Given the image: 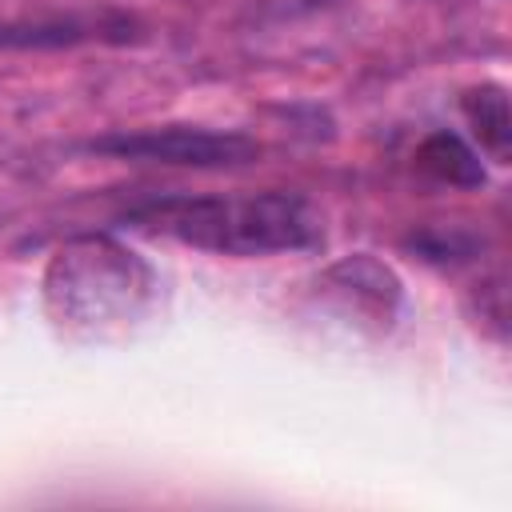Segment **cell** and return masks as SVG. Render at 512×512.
Masks as SVG:
<instances>
[{
    "label": "cell",
    "mask_w": 512,
    "mask_h": 512,
    "mask_svg": "<svg viewBox=\"0 0 512 512\" xmlns=\"http://www.w3.org/2000/svg\"><path fill=\"white\" fill-rule=\"evenodd\" d=\"M156 300L152 268L112 236H72L44 268V304L72 340H116Z\"/></svg>",
    "instance_id": "cell-1"
},
{
    "label": "cell",
    "mask_w": 512,
    "mask_h": 512,
    "mask_svg": "<svg viewBox=\"0 0 512 512\" xmlns=\"http://www.w3.org/2000/svg\"><path fill=\"white\" fill-rule=\"evenodd\" d=\"M116 152H148L160 160H180V164H216L228 160L232 152H248L244 140L232 136H208V132H164V136H136V140H120V144H104Z\"/></svg>",
    "instance_id": "cell-3"
},
{
    "label": "cell",
    "mask_w": 512,
    "mask_h": 512,
    "mask_svg": "<svg viewBox=\"0 0 512 512\" xmlns=\"http://www.w3.org/2000/svg\"><path fill=\"white\" fill-rule=\"evenodd\" d=\"M148 232H164L192 248L232 252V256H264L308 248L320 236L316 212L288 192L260 196H168L144 204L136 216Z\"/></svg>",
    "instance_id": "cell-2"
},
{
    "label": "cell",
    "mask_w": 512,
    "mask_h": 512,
    "mask_svg": "<svg viewBox=\"0 0 512 512\" xmlns=\"http://www.w3.org/2000/svg\"><path fill=\"white\" fill-rule=\"evenodd\" d=\"M420 164H424L436 180H448V184H480V180H484L480 160H476L472 148H464V140L452 136V132L428 136L424 148H420Z\"/></svg>",
    "instance_id": "cell-5"
},
{
    "label": "cell",
    "mask_w": 512,
    "mask_h": 512,
    "mask_svg": "<svg viewBox=\"0 0 512 512\" xmlns=\"http://www.w3.org/2000/svg\"><path fill=\"white\" fill-rule=\"evenodd\" d=\"M460 104H464V116H468V124H472L480 148H484L496 164H504V160H508V136H512V128H508V96H504V88H500V84L468 88Z\"/></svg>",
    "instance_id": "cell-4"
}]
</instances>
